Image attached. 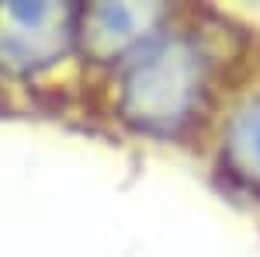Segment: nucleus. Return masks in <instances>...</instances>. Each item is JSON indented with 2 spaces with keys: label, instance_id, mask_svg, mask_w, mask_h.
Instances as JSON below:
<instances>
[{
  "label": "nucleus",
  "instance_id": "obj_1",
  "mask_svg": "<svg viewBox=\"0 0 260 257\" xmlns=\"http://www.w3.org/2000/svg\"><path fill=\"white\" fill-rule=\"evenodd\" d=\"M205 91V60L187 35L149 39L125 66L121 115L149 132H174L191 122Z\"/></svg>",
  "mask_w": 260,
  "mask_h": 257
},
{
  "label": "nucleus",
  "instance_id": "obj_4",
  "mask_svg": "<svg viewBox=\"0 0 260 257\" xmlns=\"http://www.w3.org/2000/svg\"><path fill=\"white\" fill-rule=\"evenodd\" d=\"M225 157L233 170L260 184V98L250 101L225 132Z\"/></svg>",
  "mask_w": 260,
  "mask_h": 257
},
{
  "label": "nucleus",
  "instance_id": "obj_3",
  "mask_svg": "<svg viewBox=\"0 0 260 257\" xmlns=\"http://www.w3.org/2000/svg\"><path fill=\"white\" fill-rule=\"evenodd\" d=\"M160 14L153 4H98L83 11L80 39L94 60H118L149 42Z\"/></svg>",
  "mask_w": 260,
  "mask_h": 257
},
{
  "label": "nucleus",
  "instance_id": "obj_2",
  "mask_svg": "<svg viewBox=\"0 0 260 257\" xmlns=\"http://www.w3.org/2000/svg\"><path fill=\"white\" fill-rule=\"evenodd\" d=\"M83 11L73 4H4L0 63L14 73H35L59 63L80 39Z\"/></svg>",
  "mask_w": 260,
  "mask_h": 257
}]
</instances>
